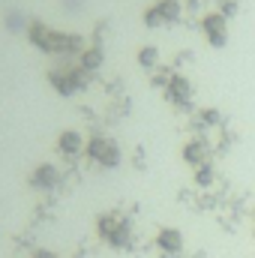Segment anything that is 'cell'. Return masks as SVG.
<instances>
[{
  "mask_svg": "<svg viewBox=\"0 0 255 258\" xmlns=\"http://www.w3.org/2000/svg\"><path fill=\"white\" fill-rule=\"evenodd\" d=\"M84 153H87L96 165H102V168H117L120 159H123L117 141L108 138V135H90L87 144H84Z\"/></svg>",
  "mask_w": 255,
  "mask_h": 258,
  "instance_id": "obj_1",
  "label": "cell"
},
{
  "mask_svg": "<svg viewBox=\"0 0 255 258\" xmlns=\"http://www.w3.org/2000/svg\"><path fill=\"white\" fill-rule=\"evenodd\" d=\"M48 81H51V87L60 96H75L78 90L87 87V72L81 66L78 69H51L48 72Z\"/></svg>",
  "mask_w": 255,
  "mask_h": 258,
  "instance_id": "obj_2",
  "label": "cell"
},
{
  "mask_svg": "<svg viewBox=\"0 0 255 258\" xmlns=\"http://www.w3.org/2000/svg\"><path fill=\"white\" fill-rule=\"evenodd\" d=\"M201 33L207 36V42L213 48H225L228 45V18L222 12H207L201 18Z\"/></svg>",
  "mask_w": 255,
  "mask_h": 258,
  "instance_id": "obj_3",
  "label": "cell"
},
{
  "mask_svg": "<svg viewBox=\"0 0 255 258\" xmlns=\"http://www.w3.org/2000/svg\"><path fill=\"white\" fill-rule=\"evenodd\" d=\"M165 96H168V102H174V105H189L192 81L186 75H171L168 84H165Z\"/></svg>",
  "mask_w": 255,
  "mask_h": 258,
  "instance_id": "obj_4",
  "label": "cell"
},
{
  "mask_svg": "<svg viewBox=\"0 0 255 258\" xmlns=\"http://www.w3.org/2000/svg\"><path fill=\"white\" fill-rule=\"evenodd\" d=\"M180 159L192 165V168H198V165H204V162H210V144L204 141V138H192L183 144V150H180Z\"/></svg>",
  "mask_w": 255,
  "mask_h": 258,
  "instance_id": "obj_5",
  "label": "cell"
},
{
  "mask_svg": "<svg viewBox=\"0 0 255 258\" xmlns=\"http://www.w3.org/2000/svg\"><path fill=\"white\" fill-rule=\"evenodd\" d=\"M60 183V171H57V165H51V162H42V165H36L33 168V174H30V186L33 189H54Z\"/></svg>",
  "mask_w": 255,
  "mask_h": 258,
  "instance_id": "obj_6",
  "label": "cell"
},
{
  "mask_svg": "<svg viewBox=\"0 0 255 258\" xmlns=\"http://www.w3.org/2000/svg\"><path fill=\"white\" fill-rule=\"evenodd\" d=\"M51 27H45L42 21H30L27 24V39H30V45L33 48H39V51H45V54H51Z\"/></svg>",
  "mask_w": 255,
  "mask_h": 258,
  "instance_id": "obj_7",
  "label": "cell"
},
{
  "mask_svg": "<svg viewBox=\"0 0 255 258\" xmlns=\"http://www.w3.org/2000/svg\"><path fill=\"white\" fill-rule=\"evenodd\" d=\"M84 135L81 132H75V129H63L60 135H57V153H63V156H78L81 150H84Z\"/></svg>",
  "mask_w": 255,
  "mask_h": 258,
  "instance_id": "obj_8",
  "label": "cell"
},
{
  "mask_svg": "<svg viewBox=\"0 0 255 258\" xmlns=\"http://www.w3.org/2000/svg\"><path fill=\"white\" fill-rule=\"evenodd\" d=\"M156 246H159L165 255L180 252V249H183V234H180V228H162V231L156 234Z\"/></svg>",
  "mask_w": 255,
  "mask_h": 258,
  "instance_id": "obj_9",
  "label": "cell"
},
{
  "mask_svg": "<svg viewBox=\"0 0 255 258\" xmlns=\"http://www.w3.org/2000/svg\"><path fill=\"white\" fill-rule=\"evenodd\" d=\"M153 9L159 12V18H162V24H174L177 18H180V0H156L153 3Z\"/></svg>",
  "mask_w": 255,
  "mask_h": 258,
  "instance_id": "obj_10",
  "label": "cell"
},
{
  "mask_svg": "<svg viewBox=\"0 0 255 258\" xmlns=\"http://www.w3.org/2000/svg\"><path fill=\"white\" fill-rule=\"evenodd\" d=\"M105 63V54H102V48H84L81 54H78V66L84 69V72H96L99 66Z\"/></svg>",
  "mask_w": 255,
  "mask_h": 258,
  "instance_id": "obj_11",
  "label": "cell"
},
{
  "mask_svg": "<svg viewBox=\"0 0 255 258\" xmlns=\"http://www.w3.org/2000/svg\"><path fill=\"white\" fill-rule=\"evenodd\" d=\"M129 243H132V222H129V219H120V225H117L114 234L108 237V246H114V249H126Z\"/></svg>",
  "mask_w": 255,
  "mask_h": 258,
  "instance_id": "obj_12",
  "label": "cell"
},
{
  "mask_svg": "<svg viewBox=\"0 0 255 258\" xmlns=\"http://www.w3.org/2000/svg\"><path fill=\"white\" fill-rule=\"evenodd\" d=\"M120 225V216H114V213H102L99 219H96V234L108 243V237L114 234V228Z\"/></svg>",
  "mask_w": 255,
  "mask_h": 258,
  "instance_id": "obj_13",
  "label": "cell"
},
{
  "mask_svg": "<svg viewBox=\"0 0 255 258\" xmlns=\"http://www.w3.org/2000/svg\"><path fill=\"white\" fill-rule=\"evenodd\" d=\"M138 66H141V69H156V66H159V48H156V45H144V48L138 51Z\"/></svg>",
  "mask_w": 255,
  "mask_h": 258,
  "instance_id": "obj_14",
  "label": "cell"
},
{
  "mask_svg": "<svg viewBox=\"0 0 255 258\" xmlns=\"http://www.w3.org/2000/svg\"><path fill=\"white\" fill-rule=\"evenodd\" d=\"M213 180H216V174H213V165H210V162H204V165L195 168V186L204 189V186H210Z\"/></svg>",
  "mask_w": 255,
  "mask_h": 258,
  "instance_id": "obj_15",
  "label": "cell"
},
{
  "mask_svg": "<svg viewBox=\"0 0 255 258\" xmlns=\"http://www.w3.org/2000/svg\"><path fill=\"white\" fill-rule=\"evenodd\" d=\"M219 120H222V114L216 111V108H201L198 111V126H219Z\"/></svg>",
  "mask_w": 255,
  "mask_h": 258,
  "instance_id": "obj_16",
  "label": "cell"
},
{
  "mask_svg": "<svg viewBox=\"0 0 255 258\" xmlns=\"http://www.w3.org/2000/svg\"><path fill=\"white\" fill-rule=\"evenodd\" d=\"M144 24H147V27H162V18H159V12H156L153 6L144 12Z\"/></svg>",
  "mask_w": 255,
  "mask_h": 258,
  "instance_id": "obj_17",
  "label": "cell"
},
{
  "mask_svg": "<svg viewBox=\"0 0 255 258\" xmlns=\"http://www.w3.org/2000/svg\"><path fill=\"white\" fill-rule=\"evenodd\" d=\"M6 27H9V30H21V27H24V18H21V12H12V15H6Z\"/></svg>",
  "mask_w": 255,
  "mask_h": 258,
  "instance_id": "obj_18",
  "label": "cell"
},
{
  "mask_svg": "<svg viewBox=\"0 0 255 258\" xmlns=\"http://www.w3.org/2000/svg\"><path fill=\"white\" fill-rule=\"evenodd\" d=\"M219 12H222V15H225V18H231V15H234V12H237V3H234V0H225V3H222V9H219Z\"/></svg>",
  "mask_w": 255,
  "mask_h": 258,
  "instance_id": "obj_19",
  "label": "cell"
},
{
  "mask_svg": "<svg viewBox=\"0 0 255 258\" xmlns=\"http://www.w3.org/2000/svg\"><path fill=\"white\" fill-rule=\"evenodd\" d=\"M33 258H60V255H57L54 249H36V252H33Z\"/></svg>",
  "mask_w": 255,
  "mask_h": 258,
  "instance_id": "obj_20",
  "label": "cell"
},
{
  "mask_svg": "<svg viewBox=\"0 0 255 258\" xmlns=\"http://www.w3.org/2000/svg\"><path fill=\"white\" fill-rule=\"evenodd\" d=\"M252 237H255V228H252Z\"/></svg>",
  "mask_w": 255,
  "mask_h": 258,
  "instance_id": "obj_21",
  "label": "cell"
}]
</instances>
